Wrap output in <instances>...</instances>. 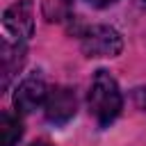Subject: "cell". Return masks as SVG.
Segmentation results:
<instances>
[{
	"instance_id": "8",
	"label": "cell",
	"mask_w": 146,
	"mask_h": 146,
	"mask_svg": "<svg viewBox=\"0 0 146 146\" xmlns=\"http://www.w3.org/2000/svg\"><path fill=\"white\" fill-rule=\"evenodd\" d=\"M91 7H98V9H103V7H110L112 2H116V0H87Z\"/></svg>"
},
{
	"instance_id": "7",
	"label": "cell",
	"mask_w": 146,
	"mask_h": 146,
	"mask_svg": "<svg viewBox=\"0 0 146 146\" xmlns=\"http://www.w3.org/2000/svg\"><path fill=\"white\" fill-rule=\"evenodd\" d=\"M23 137V123L11 112L0 114V146H16V141Z\"/></svg>"
},
{
	"instance_id": "10",
	"label": "cell",
	"mask_w": 146,
	"mask_h": 146,
	"mask_svg": "<svg viewBox=\"0 0 146 146\" xmlns=\"http://www.w3.org/2000/svg\"><path fill=\"white\" fill-rule=\"evenodd\" d=\"M144 2H146V0H144Z\"/></svg>"
},
{
	"instance_id": "5",
	"label": "cell",
	"mask_w": 146,
	"mask_h": 146,
	"mask_svg": "<svg viewBox=\"0 0 146 146\" xmlns=\"http://www.w3.org/2000/svg\"><path fill=\"white\" fill-rule=\"evenodd\" d=\"M78 112V98L75 91L68 87H55L48 91L46 98V119L55 125L68 123Z\"/></svg>"
},
{
	"instance_id": "3",
	"label": "cell",
	"mask_w": 146,
	"mask_h": 146,
	"mask_svg": "<svg viewBox=\"0 0 146 146\" xmlns=\"http://www.w3.org/2000/svg\"><path fill=\"white\" fill-rule=\"evenodd\" d=\"M2 27L14 41H27L34 34V11L30 0H18L2 14Z\"/></svg>"
},
{
	"instance_id": "4",
	"label": "cell",
	"mask_w": 146,
	"mask_h": 146,
	"mask_svg": "<svg viewBox=\"0 0 146 146\" xmlns=\"http://www.w3.org/2000/svg\"><path fill=\"white\" fill-rule=\"evenodd\" d=\"M48 87L43 82V78L39 73H30L14 91V107L21 114H30L34 110H39L41 105H46L48 98Z\"/></svg>"
},
{
	"instance_id": "6",
	"label": "cell",
	"mask_w": 146,
	"mask_h": 146,
	"mask_svg": "<svg viewBox=\"0 0 146 146\" xmlns=\"http://www.w3.org/2000/svg\"><path fill=\"white\" fill-rule=\"evenodd\" d=\"M25 62V43L23 41H9V39H2V46H0V71H2V87L7 89L11 78L21 71Z\"/></svg>"
},
{
	"instance_id": "9",
	"label": "cell",
	"mask_w": 146,
	"mask_h": 146,
	"mask_svg": "<svg viewBox=\"0 0 146 146\" xmlns=\"http://www.w3.org/2000/svg\"><path fill=\"white\" fill-rule=\"evenodd\" d=\"M32 146H50V144H48V141H34Z\"/></svg>"
},
{
	"instance_id": "2",
	"label": "cell",
	"mask_w": 146,
	"mask_h": 146,
	"mask_svg": "<svg viewBox=\"0 0 146 146\" xmlns=\"http://www.w3.org/2000/svg\"><path fill=\"white\" fill-rule=\"evenodd\" d=\"M80 46L87 57H116L123 50V36L110 25H91L82 32Z\"/></svg>"
},
{
	"instance_id": "1",
	"label": "cell",
	"mask_w": 146,
	"mask_h": 146,
	"mask_svg": "<svg viewBox=\"0 0 146 146\" xmlns=\"http://www.w3.org/2000/svg\"><path fill=\"white\" fill-rule=\"evenodd\" d=\"M87 100H89V112L94 114L100 128H107L121 114L123 107V96L119 91V84L107 71H96Z\"/></svg>"
}]
</instances>
